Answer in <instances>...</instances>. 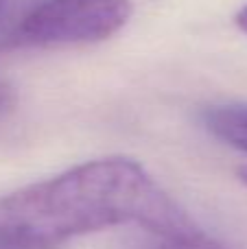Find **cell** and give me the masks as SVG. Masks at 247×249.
Instances as JSON below:
<instances>
[{"mask_svg":"<svg viewBox=\"0 0 247 249\" xmlns=\"http://www.w3.org/2000/svg\"><path fill=\"white\" fill-rule=\"evenodd\" d=\"M13 103H16V92H13V88L9 86L7 81H0V116H4V114L13 107Z\"/></svg>","mask_w":247,"mask_h":249,"instance_id":"5","label":"cell"},{"mask_svg":"<svg viewBox=\"0 0 247 249\" xmlns=\"http://www.w3.org/2000/svg\"><path fill=\"white\" fill-rule=\"evenodd\" d=\"M160 249H226V247L219 245L212 238H208L206 234H201L199 230H191L186 234L162 238Z\"/></svg>","mask_w":247,"mask_h":249,"instance_id":"4","label":"cell"},{"mask_svg":"<svg viewBox=\"0 0 247 249\" xmlns=\"http://www.w3.org/2000/svg\"><path fill=\"white\" fill-rule=\"evenodd\" d=\"M0 249H13V247H9V245H2V243H0Z\"/></svg>","mask_w":247,"mask_h":249,"instance_id":"8","label":"cell"},{"mask_svg":"<svg viewBox=\"0 0 247 249\" xmlns=\"http://www.w3.org/2000/svg\"><path fill=\"white\" fill-rule=\"evenodd\" d=\"M206 129L217 140L247 153V105H219L204 114Z\"/></svg>","mask_w":247,"mask_h":249,"instance_id":"3","label":"cell"},{"mask_svg":"<svg viewBox=\"0 0 247 249\" xmlns=\"http://www.w3.org/2000/svg\"><path fill=\"white\" fill-rule=\"evenodd\" d=\"M2 4H4V0H0V11H2Z\"/></svg>","mask_w":247,"mask_h":249,"instance_id":"9","label":"cell"},{"mask_svg":"<svg viewBox=\"0 0 247 249\" xmlns=\"http://www.w3.org/2000/svg\"><path fill=\"white\" fill-rule=\"evenodd\" d=\"M131 223L160 238L197 230L131 158L83 162L0 197V243L13 249H53L83 234Z\"/></svg>","mask_w":247,"mask_h":249,"instance_id":"1","label":"cell"},{"mask_svg":"<svg viewBox=\"0 0 247 249\" xmlns=\"http://www.w3.org/2000/svg\"><path fill=\"white\" fill-rule=\"evenodd\" d=\"M236 26H239L241 31H245L247 33V4L243 9H241L239 13H236Z\"/></svg>","mask_w":247,"mask_h":249,"instance_id":"6","label":"cell"},{"mask_svg":"<svg viewBox=\"0 0 247 249\" xmlns=\"http://www.w3.org/2000/svg\"><path fill=\"white\" fill-rule=\"evenodd\" d=\"M236 177H239V179L247 186V164H245V166H239V171H236Z\"/></svg>","mask_w":247,"mask_h":249,"instance_id":"7","label":"cell"},{"mask_svg":"<svg viewBox=\"0 0 247 249\" xmlns=\"http://www.w3.org/2000/svg\"><path fill=\"white\" fill-rule=\"evenodd\" d=\"M129 0H42L9 35L18 48H59L105 42L129 22Z\"/></svg>","mask_w":247,"mask_h":249,"instance_id":"2","label":"cell"}]
</instances>
